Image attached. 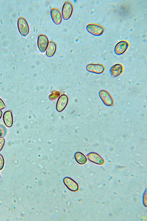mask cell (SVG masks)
Masks as SVG:
<instances>
[{
    "instance_id": "cell-8",
    "label": "cell",
    "mask_w": 147,
    "mask_h": 221,
    "mask_svg": "<svg viewBox=\"0 0 147 221\" xmlns=\"http://www.w3.org/2000/svg\"><path fill=\"white\" fill-rule=\"evenodd\" d=\"M51 15L52 20L56 25H59L61 22L62 16L59 9L56 7L52 8L51 10Z\"/></svg>"
},
{
    "instance_id": "cell-19",
    "label": "cell",
    "mask_w": 147,
    "mask_h": 221,
    "mask_svg": "<svg viewBox=\"0 0 147 221\" xmlns=\"http://www.w3.org/2000/svg\"><path fill=\"white\" fill-rule=\"evenodd\" d=\"M5 107V105L3 100L0 98V110L4 109Z\"/></svg>"
},
{
    "instance_id": "cell-11",
    "label": "cell",
    "mask_w": 147,
    "mask_h": 221,
    "mask_svg": "<svg viewBox=\"0 0 147 221\" xmlns=\"http://www.w3.org/2000/svg\"><path fill=\"white\" fill-rule=\"evenodd\" d=\"M87 157L89 161L96 164L102 165L104 163V159L97 153H90L88 154Z\"/></svg>"
},
{
    "instance_id": "cell-18",
    "label": "cell",
    "mask_w": 147,
    "mask_h": 221,
    "mask_svg": "<svg viewBox=\"0 0 147 221\" xmlns=\"http://www.w3.org/2000/svg\"><path fill=\"white\" fill-rule=\"evenodd\" d=\"M5 142V140L3 137L0 138V151L3 148Z\"/></svg>"
},
{
    "instance_id": "cell-12",
    "label": "cell",
    "mask_w": 147,
    "mask_h": 221,
    "mask_svg": "<svg viewBox=\"0 0 147 221\" xmlns=\"http://www.w3.org/2000/svg\"><path fill=\"white\" fill-rule=\"evenodd\" d=\"M123 70V65L120 63H117L111 68L109 71L111 76L114 77L120 75L122 73Z\"/></svg>"
},
{
    "instance_id": "cell-22",
    "label": "cell",
    "mask_w": 147,
    "mask_h": 221,
    "mask_svg": "<svg viewBox=\"0 0 147 221\" xmlns=\"http://www.w3.org/2000/svg\"></svg>"
},
{
    "instance_id": "cell-10",
    "label": "cell",
    "mask_w": 147,
    "mask_h": 221,
    "mask_svg": "<svg viewBox=\"0 0 147 221\" xmlns=\"http://www.w3.org/2000/svg\"><path fill=\"white\" fill-rule=\"evenodd\" d=\"M68 98L65 94L61 95L58 100L56 109L59 112L62 111L66 107L68 102Z\"/></svg>"
},
{
    "instance_id": "cell-5",
    "label": "cell",
    "mask_w": 147,
    "mask_h": 221,
    "mask_svg": "<svg viewBox=\"0 0 147 221\" xmlns=\"http://www.w3.org/2000/svg\"><path fill=\"white\" fill-rule=\"evenodd\" d=\"M47 36L44 34H40L38 35L37 39V46L39 51L42 53L45 52L49 43Z\"/></svg>"
},
{
    "instance_id": "cell-20",
    "label": "cell",
    "mask_w": 147,
    "mask_h": 221,
    "mask_svg": "<svg viewBox=\"0 0 147 221\" xmlns=\"http://www.w3.org/2000/svg\"><path fill=\"white\" fill-rule=\"evenodd\" d=\"M144 203V205L146 207V191L144 194L143 198Z\"/></svg>"
},
{
    "instance_id": "cell-3",
    "label": "cell",
    "mask_w": 147,
    "mask_h": 221,
    "mask_svg": "<svg viewBox=\"0 0 147 221\" xmlns=\"http://www.w3.org/2000/svg\"><path fill=\"white\" fill-rule=\"evenodd\" d=\"M98 95L102 101L105 105L110 106L113 105L114 102L113 99L108 91L105 89L100 90L99 92Z\"/></svg>"
},
{
    "instance_id": "cell-17",
    "label": "cell",
    "mask_w": 147,
    "mask_h": 221,
    "mask_svg": "<svg viewBox=\"0 0 147 221\" xmlns=\"http://www.w3.org/2000/svg\"><path fill=\"white\" fill-rule=\"evenodd\" d=\"M4 160L3 156L0 154V170H2L4 166Z\"/></svg>"
},
{
    "instance_id": "cell-14",
    "label": "cell",
    "mask_w": 147,
    "mask_h": 221,
    "mask_svg": "<svg viewBox=\"0 0 147 221\" xmlns=\"http://www.w3.org/2000/svg\"><path fill=\"white\" fill-rule=\"evenodd\" d=\"M56 49V43L53 41H50L46 50V55L49 57H51L55 53Z\"/></svg>"
},
{
    "instance_id": "cell-7",
    "label": "cell",
    "mask_w": 147,
    "mask_h": 221,
    "mask_svg": "<svg viewBox=\"0 0 147 221\" xmlns=\"http://www.w3.org/2000/svg\"><path fill=\"white\" fill-rule=\"evenodd\" d=\"M129 43L127 41L122 40L118 42L115 45L114 51L117 55H121L124 53L128 49Z\"/></svg>"
},
{
    "instance_id": "cell-21",
    "label": "cell",
    "mask_w": 147,
    "mask_h": 221,
    "mask_svg": "<svg viewBox=\"0 0 147 221\" xmlns=\"http://www.w3.org/2000/svg\"><path fill=\"white\" fill-rule=\"evenodd\" d=\"M2 115V111L0 110V119H1Z\"/></svg>"
},
{
    "instance_id": "cell-2",
    "label": "cell",
    "mask_w": 147,
    "mask_h": 221,
    "mask_svg": "<svg viewBox=\"0 0 147 221\" xmlns=\"http://www.w3.org/2000/svg\"><path fill=\"white\" fill-rule=\"evenodd\" d=\"M73 9V4L71 2L69 1L65 2L62 7L61 13L64 20H67L70 18L72 14Z\"/></svg>"
},
{
    "instance_id": "cell-4",
    "label": "cell",
    "mask_w": 147,
    "mask_h": 221,
    "mask_svg": "<svg viewBox=\"0 0 147 221\" xmlns=\"http://www.w3.org/2000/svg\"><path fill=\"white\" fill-rule=\"evenodd\" d=\"M17 24L20 34L24 36L27 35L29 32V27L26 19L22 17H20L18 19Z\"/></svg>"
},
{
    "instance_id": "cell-13",
    "label": "cell",
    "mask_w": 147,
    "mask_h": 221,
    "mask_svg": "<svg viewBox=\"0 0 147 221\" xmlns=\"http://www.w3.org/2000/svg\"><path fill=\"white\" fill-rule=\"evenodd\" d=\"M3 119L6 126L11 127L13 123V119L12 112L11 110L6 111L3 114Z\"/></svg>"
},
{
    "instance_id": "cell-1",
    "label": "cell",
    "mask_w": 147,
    "mask_h": 221,
    "mask_svg": "<svg viewBox=\"0 0 147 221\" xmlns=\"http://www.w3.org/2000/svg\"><path fill=\"white\" fill-rule=\"evenodd\" d=\"M88 32L94 36H98L101 35L105 30L104 27L102 25L95 23L88 24L86 26Z\"/></svg>"
},
{
    "instance_id": "cell-15",
    "label": "cell",
    "mask_w": 147,
    "mask_h": 221,
    "mask_svg": "<svg viewBox=\"0 0 147 221\" xmlns=\"http://www.w3.org/2000/svg\"><path fill=\"white\" fill-rule=\"evenodd\" d=\"M74 158L76 162L80 164H85L87 161V159L85 155L80 152H77L75 153Z\"/></svg>"
},
{
    "instance_id": "cell-6",
    "label": "cell",
    "mask_w": 147,
    "mask_h": 221,
    "mask_svg": "<svg viewBox=\"0 0 147 221\" xmlns=\"http://www.w3.org/2000/svg\"><path fill=\"white\" fill-rule=\"evenodd\" d=\"M88 72L96 74L102 73L105 69V66L100 63H90L88 64L86 67Z\"/></svg>"
},
{
    "instance_id": "cell-9",
    "label": "cell",
    "mask_w": 147,
    "mask_h": 221,
    "mask_svg": "<svg viewBox=\"0 0 147 221\" xmlns=\"http://www.w3.org/2000/svg\"><path fill=\"white\" fill-rule=\"evenodd\" d=\"M63 182L66 187L71 191L76 192L78 190L79 186L78 184L70 178L65 177L63 179Z\"/></svg>"
},
{
    "instance_id": "cell-16",
    "label": "cell",
    "mask_w": 147,
    "mask_h": 221,
    "mask_svg": "<svg viewBox=\"0 0 147 221\" xmlns=\"http://www.w3.org/2000/svg\"><path fill=\"white\" fill-rule=\"evenodd\" d=\"M6 134V130L4 127L0 125V138L4 137Z\"/></svg>"
}]
</instances>
